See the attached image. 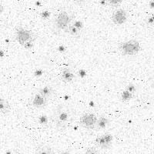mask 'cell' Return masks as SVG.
<instances>
[{"label": "cell", "mask_w": 154, "mask_h": 154, "mask_svg": "<svg viewBox=\"0 0 154 154\" xmlns=\"http://www.w3.org/2000/svg\"><path fill=\"white\" fill-rule=\"evenodd\" d=\"M109 124V119H107L105 116H101V117L97 119V122H96V130H103L105 128L107 127Z\"/></svg>", "instance_id": "13"}, {"label": "cell", "mask_w": 154, "mask_h": 154, "mask_svg": "<svg viewBox=\"0 0 154 154\" xmlns=\"http://www.w3.org/2000/svg\"><path fill=\"white\" fill-rule=\"evenodd\" d=\"M36 5H41V2H39V1H38V2H36Z\"/></svg>", "instance_id": "29"}, {"label": "cell", "mask_w": 154, "mask_h": 154, "mask_svg": "<svg viewBox=\"0 0 154 154\" xmlns=\"http://www.w3.org/2000/svg\"><path fill=\"white\" fill-rule=\"evenodd\" d=\"M97 117L93 113H85L80 118L79 123L81 126H83L86 129L92 130L96 127V122H97Z\"/></svg>", "instance_id": "5"}, {"label": "cell", "mask_w": 154, "mask_h": 154, "mask_svg": "<svg viewBox=\"0 0 154 154\" xmlns=\"http://www.w3.org/2000/svg\"><path fill=\"white\" fill-rule=\"evenodd\" d=\"M112 140H113V137L112 135L107 133V134L102 135L100 137H97L96 140V144L101 149H106L111 146Z\"/></svg>", "instance_id": "6"}, {"label": "cell", "mask_w": 154, "mask_h": 154, "mask_svg": "<svg viewBox=\"0 0 154 154\" xmlns=\"http://www.w3.org/2000/svg\"><path fill=\"white\" fill-rule=\"evenodd\" d=\"M127 20V13L124 9H117L112 16V21L116 25H123Z\"/></svg>", "instance_id": "7"}, {"label": "cell", "mask_w": 154, "mask_h": 154, "mask_svg": "<svg viewBox=\"0 0 154 154\" xmlns=\"http://www.w3.org/2000/svg\"><path fill=\"white\" fill-rule=\"evenodd\" d=\"M35 154H54L50 146L47 145H39L35 150Z\"/></svg>", "instance_id": "12"}, {"label": "cell", "mask_w": 154, "mask_h": 154, "mask_svg": "<svg viewBox=\"0 0 154 154\" xmlns=\"http://www.w3.org/2000/svg\"><path fill=\"white\" fill-rule=\"evenodd\" d=\"M10 104L5 99H0V114H6L10 111Z\"/></svg>", "instance_id": "10"}, {"label": "cell", "mask_w": 154, "mask_h": 154, "mask_svg": "<svg viewBox=\"0 0 154 154\" xmlns=\"http://www.w3.org/2000/svg\"><path fill=\"white\" fill-rule=\"evenodd\" d=\"M50 14H51V12H49V11L44 10L41 12L40 16L43 19H48L49 18V16H50Z\"/></svg>", "instance_id": "19"}, {"label": "cell", "mask_w": 154, "mask_h": 154, "mask_svg": "<svg viewBox=\"0 0 154 154\" xmlns=\"http://www.w3.org/2000/svg\"><path fill=\"white\" fill-rule=\"evenodd\" d=\"M66 32H69L70 35H72V36H74V37H79V35H80L79 29L77 28V27H75L74 25H70Z\"/></svg>", "instance_id": "14"}, {"label": "cell", "mask_w": 154, "mask_h": 154, "mask_svg": "<svg viewBox=\"0 0 154 154\" xmlns=\"http://www.w3.org/2000/svg\"><path fill=\"white\" fill-rule=\"evenodd\" d=\"M106 2L112 6L117 7L121 5V3L123 2V0H106Z\"/></svg>", "instance_id": "15"}, {"label": "cell", "mask_w": 154, "mask_h": 154, "mask_svg": "<svg viewBox=\"0 0 154 154\" xmlns=\"http://www.w3.org/2000/svg\"><path fill=\"white\" fill-rule=\"evenodd\" d=\"M38 93L47 100V99L50 98L52 95L53 94V89L50 86H44L38 90Z\"/></svg>", "instance_id": "11"}, {"label": "cell", "mask_w": 154, "mask_h": 154, "mask_svg": "<svg viewBox=\"0 0 154 154\" xmlns=\"http://www.w3.org/2000/svg\"><path fill=\"white\" fill-rule=\"evenodd\" d=\"M73 1L77 3H82V2H85V0H73Z\"/></svg>", "instance_id": "26"}, {"label": "cell", "mask_w": 154, "mask_h": 154, "mask_svg": "<svg viewBox=\"0 0 154 154\" xmlns=\"http://www.w3.org/2000/svg\"><path fill=\"white\" fill-rule=\"evenodd\" d=\"M4 11V7L3 5H2V4L0 2V13H2V12H3Z\"/></svg>", "instance_id": "25"}, {"label": "cell", "mask_w": 154, "mask_h": 154, "mask_svg": "<svg viewBox=\"0 0 154 154\" xmlns=\"http://www.w3.org/2000/svg\"><path fill=\"white\" fill-rule=\"evenodd\" d=\"M62 79H63L64 82H71L72 80H73L74 74L71 72V70L69 69H64L62 72Z\"/></svg>", "instance_id": "9"}, {"label": "cell", "mask_w": 154, "mask_h": 154, "mask_svg": "<svg viewBox=\"0 0 154 154\" xmlns=\"http://www.w3.org/2000/svg\"><path fill=\"white\" fill-rule=\"evenodd\" d=\"M147 24L150 25V26L154 25V15L149 16V17L147 19Z\"/></svg>", "instance_id": "21"}, {"label": "cell", "mask_w": 154, "mask_h": 154, "mask_svg": "<svg viewBox=\"0 0 154 154\" xmlns=\"http://www.w3.org/2000/svg\"><path fill=\"white\" fill-rule=\"evenodd\" d=\"M48 121H49V119H48V117L45 115H42V116H39V117H38V123H40L42 126H45V125H47Z\"/></svg>", "instance_id": "16"}, {"label": "cell", "mask_w": 154, "mask_h": 154, "mask_svg": "<svg viewBox=\"0 0 154 154\" xmlns=\"http://www.w3.org/2000/svg\"><path fill=\"white\" fill-rule=\"evenodd\" d=\"M119 49L124 56H134L141 50V46L137 40L130 39L119 43Z\"/></svg>", "instance_id": "2"}, {"label": "cell", "mask_w": 154, "mask_h": 154, "mask_svg": "<svg viewBox=\"0 0 154 154\" xmlns=\"http://www.w3.org/2000/svg\"><path fill=\"white\" fill-rule=\"evenodd\" d=\"M16 38L20 45L24 46L27 42L33 41V33L29 30L19 27L16 29Z\"/></svg>", "instance_id": "4"}, {"label": "cell", "mask_w": 154, "mask_h": 154, "mask_svg": "<svg viewBox=\"0 0 154 154\" xmlns=\"http://www.w3.org/2000/svg\"><path fill=\"white\" fill-rule=\"evenodd\" d=\"M132 97V93H130V92H128L127 90H126V92H124V93H123V95H122V99H123V100H126V101H128L129 100H130Z\"/></svg>", "instance_id": "18"}, {"label": "cell", "mask_w": 154, "mask_h": 154, "mask_svg": "<svg viewBox=\"0 0 154 154\" xmlns=\"http://www.w3.org/2000/svg\"><path fill=\"white\" fill-rule=\"evenodd\" d=\"M60 154H70V153L68 152V151H63V152H62Z\"/></svg>", "instance_id": "28"}, {"label": "cell", "mask_w": 154, "mask_h": 154, "mask_svg": "<svg viewBox=\"0 0 154 154\" xmlns=\"http://www.w3.org/2000/svg\"><path fill=\"white\" fill-rule=\"evenodd\" d=\"M23 46H24V47L26 48V49H31V48L33 46V41H30V42H27V43L25 44Z\"/></svg>", "instance_id": "22"}, {"label": "cell", "mask_w": 154, "mask_h": 154, "mask_svg": "<svg viewBox=\"0 0 154 154\" xmlns=\"http://www.w3.org/2000/svg\"><path fill=\"white\" fill-rule=\"evenodd\" d=\"M72 21V16L66 11H61L55 19L54 26L56 29L66 31Z\"/></svg>", "instance_id": "3"}, {"label": "cell", "mask_w": 154, "mask_h": 154, "mask_svg": "<svg viewBox=\"0 0 154 154\" xmlns=\"http://www.w3.org/2000/svg\"><path fill=\"white\" fill-rule=\"evenodd\" d=\"M149 8H151V9H154V0H151L149 3Z\"/></svg>", "instance_id": "23"}, {"label": "cell", "mask_w": 154, "mask_h": 154, "mask_svg": "<svg viewBox=\"0 0 154 154\" xmlns=\"http://www.w3.org/2000/svg\"><path fill=\"white\" fill-rule=\"evenodd\" d=\"M100 3L103 5H105L107 4L106 0H100Z\"/></svg>", "instance_id": "24"}, {"label": "cell", "mask_w": 154, "mask_h": 154, "mask_svg": "<svg viewBox=\"0 0 154 154\" xmlns=\"http://www.w3.org/2000/svg\"><path fill=\"white\" fill-rule=\"evenodd\" d=\"M85 154H100V152L95 147H89L86 150Z\"/></svg>", "instance_id": "17"}, {"label": "cell", "mask_w": 154, "mask_h": 154, "mask_svg": "<svg viewBox=\"0 0 154 154\" xmlns=\"http://www.w3.org/2000/svg\"><path fill=\"white\" fill-rule=\"evenodd\" d=\"M46 101L47 100L46 98H44L42 95L38 93L34 96L33 100H32V105L35 108H42L46 106Z\"/></svg>", "instance_id": "8"}, {"label": "cell", "mask_w": 154, "mask_h": 154, "mask_svg": "<svg viewBox=\"0 0 154 154\" xmlns=\"http://www.w3.org/2000/svg\"><path fill=\"white\" fill-rule=\"evenodd\" d=\"M72 119V112L66 106H59L54 111L53 120L56 128L59 130H65Z\"/></svg>", "instance_id": "1"}, {"label": "cell", "mask_w": 154, "mask_h": 154, "mask_svg": "<svg viewBox=\"0 0 154 154\" xmlns=\"http://www.w3.org/2000/svg\"><path fill=\"white\" fill-rule=\"evenodd\" d=\"M4 52L2 50H0V58H2L4 56Z\"/></svg>", "instance_id": "27"}, {"label": "cell", "mask_w": 154, "mask_h": 154, "mask_svg": "<svg viewBox=\"0 0 154 154\" xmlns=\"http://www.w3.org/2000/svg\"><path fill=\"white\" fill-rule=\"evenodd\" d=\"M126 90H127L128 92H130V93H131L132 94H133V93H134L135 91H136V88H135V86H133V85H129V86H127V89H126Z\"/></svg>", "instance_id": "20"}]
</instances>
